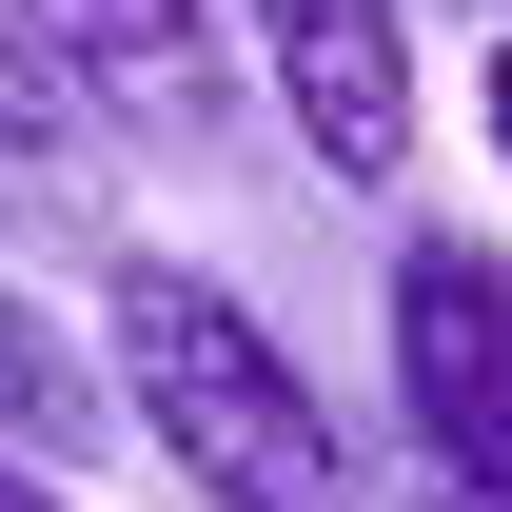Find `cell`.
Here are the masks:
<instances>
[{"label":"cell","instance_id":"obj_1","mask_svg":"<svg viewBox=\"0 0 512 512\" xmlns=\"http://www.w3.org/2000/svg\"><path fill=\"white\" fill-rule=\"evenodd\" d=\"M99 414H138V453L178 473L197 512H375L355 473V414L296 375V335L256 316L237 276L197 256H99Z\"/></svg>","mask_w":512,"mask_h":512},{"label":"cell","instance_id":"obj_2","mask_svg":"<svg viewBox=\"0 0 512 512\" xmlns=\"http://www.w3.org/2000/svg\"><path fill=\"white\" fill-rule=\"evenodd\" d=\"M394 414L453 512H512V256L453 217L394 237Z\"/></svg>","mask_w":512,"mask_h":512},{"label":"cell","instance_id":"obj_3","mask_svg":"<svg viewBox=\"0 0 512 512\" xmlns=\"http://www.w3.org/2000/svg\"><path fill=\"white\" fill-rule=\"evenodd\" d=\"M0 20L79 79V119L119 138V158H217V138H237V40H217V0H0Z\"/></svg>","mask_w":512,"mask_h":512},{"label":"cell","instance_id":"obj_4","mask_svg":"<svg viewBox=\"0 0 512 512\" xmlns=\"http://www.w3.org/2000/svg\"><path fill=\"white\" fill-rule=\"evenodd\" d=\"M237 40H256V79H276L316 178H355V197L414 178V119H434L414 99V0H237Z\"/></svg>","mask_w":512,"mask_h":512},{"label":"cell","instance_id":"obj_5","mask_svg":"<svg viewBox=\"0 0 512 512\" xmlns=\"http://www.w3.org/2000/svg\"><path fill=\"white\" fill-rule=\"evenodd\" d=\"M0 256H119V138L20 20H0Z\"/></svg>","mask_w":512,"mask_h":512},{"label":"cell","instance_id":"obj_6","mask_svg":"<svg viewBox=\"0 0 512 512\" xmlns=\"http://www.w3.org/2000/svg\"><path fill=\"white\" fill-rule=\"evenodd\" d=\"M0 434H20V453H79V434H99V355L20 296V256H0Z\"/></svg>","mask_w":512,"mask_h":512},{"label":"cell","instance_id":"obj_7","mask_svg":"<svg viewBox=\"0 0 512 512\" xmlns=\"http://www.w3.org/2000/svg\"><path fill=\"white\" fill-rule=\"evenodd\" d=\"M0 512H79V493H60V453H20V434H0Z\"/></svg>","mask_w":512,"mask_h":512},{"label":"cell","instance_id":"obj_8","mask_svg":"<svg viewBox=\"0 0 512 512\" xmlns=\"http://www.w3.org/2000/svg\"><path fill=\"white\" fill-rule=\"evenodd\" d=\"M473 119H493V178H512V40L473 60Z\"/></svg>","mask_w":512,"mask_h":512},{"label":"cell","instance_id":"obj_9","mask_svg":"<svg viewBox=\"0 0 512 512\" xmlns=\"http://www.w3.org/2000/svg\"><path fill=\"white\" fill-rule=\"evenodd\" d=\"M414 512H453V493H414Z\"/></svg>","mask_w":512,"mask_h":512}]
</instances>
